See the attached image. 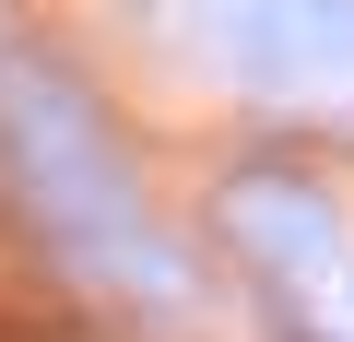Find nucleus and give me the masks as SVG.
Instances as JSON below:
<instances>
[{
    "label": "nucleus",
    "mask_w": 354,
    "mask_h": 342,
    "mask_svg": "<svg viewBox=\"0 0 354 342\" xmlns=\"http://www.w3.org/2000/svg\"><path fill=\"white\" fill-rule=\"evenodd\" d=\"M0 189H12L24 236L83 283V295H118L142 319H177L201 295L177 225L153 213L142 165L118 153L106 106L36 48V36H0Z\"/></svg>",
    "instance_id": "obj_1"
},
{
    "label": "nucleus",
    "mask_w": 354,
    "mask_h": 342,
    "mask_svg": "<svg viewBox=\"0 0 354 342\" xmlns=\"http://www.w3.org/2000/svg\"><path fill=\"white\" fill-rule=\"evenodd\" d=\"M225 248L248 260V283L272 295V319L295 342H354V213L307 178V165H248L213 201Z\"/></svg>",
    "instance_id": "obj_2"
},
{
    "label": "nucleus",
    "mask_w": 354,
    "mask_h": 342,
    "mask_svg": "<svg viewBox=\"0 0 354 342\" xmlns=\"http://www.w3.org/2000/svg\"><path fill=\"white\" fill-rule=\"evenodd\" d=\"M177 59L260 106H354V0H153Z\"/></svg>",
    "instance_id": "obj_3"
}]
</instances>
